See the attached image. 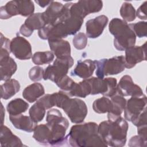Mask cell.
<instances>
[{
	"label": "cell",
	"mask_w": 147,
	"mask_h": 147,
	"mask_svg": "<svg viewBox=\"0 0 147 147\" xmlns=\"http://www.w3.org/2000/svg\"><path fill=\"white\" fill-rule=\"evenodd\" d=\"M87 14L97 13L103 7V2L99 0L79 1Z\"/></svg>",
	"instance_id": "33"
},
{
	"label": "cell",
	"mask_w": 147,
	"mask_h": 147,
	"mask_svg": "<svg viewBox=\"0 0 147 147\" xmlns=\"http://www.w3.org/2000/svg\"><path fill=\"white\" fill-rule=\"evenodd\" d=\"M72 43L76 49L82 50L84 49L87 44V37L86 34L83 32L78 33L74 36Z\"/></svg>",
	"instance_id": "36"
},
{
	"label": "cell",
	"mask_w": 147,
	"mask_h": 147,
	"mask_svg": "<svg viewBox=\"0 0 147 147\" xmlns=\"http://www.w3.org/2000/svg\"><path fill=\"white\" fill-rule=\"evenodd\" d=\"M92 108L94 111L98 114L109 113L112 110L113 103L106 96H103L94 100Z\"/></svg>",
	"instance_id": "28"
},
{
	"label": "cell",
	"mask_w": 147,
	"mask_h": 147,
	"mask_svg": "<svg viewBox=\"0 0 147 147\" xmlns=\"http://www.w3.org/2000/svg\"><path fill=\"white\" fill-rule=\"evenodd\" d=\"M45 108L37 100L29 109V114L30 118L36 123L41 121L45 115Z\"/></svg>",
	"instance_id": "31"
},
{
	"label": "cell",
	"mask_w": 147,
	"mask_h": 147,
	"mask_svg": "<svg viewBox=\"0 0 147 147\" xmlns=\"http://www.w3.org/2000/svg\"><path fill=\"white\" fill-rule=\"evenodd\" d=\"M45 93L44 86L39 83H34L27 86L22 92V96L29 103H33Z\"/></svg>",
	"instance_id": "22"
},
{
	"label": "cell",
	"mask_w": 147,
	"mask_h": 147,
	"mask_svg": "<svg viewBox=\"0 0 147 147\" xmlns=\"http://www.w3.org/2000/svg\"><path fill=\"white\" fill-rule=\"evenodd\" d=\"M9 119L16 129L29 133L34 131L37 123L30 116L24 115L22 114L16 115H10Z\"/></svg>",
	"instance_id": "17"
},
{
	"label": "cell",
	"mask_w": 147,
	"mask_h": 147,
	"mask_svg": "<svg viewBox=\"0 0 147 147\" xmlns=\"http://www.w3.org/2000/svg\"><path fill=\"white\" fill-rule=\"evenodd\" d=\"M131 122L137 127L146 125V108H145L135 119H134Z\"/></svg>",
	"instance_id": "41"
},
{
	"label": "cell",
	"mask_w": 147,
	"mask_h": 147,
	"mask_svg": "<svg viewBox=\"0 0 147 147\" xmlns=\"http://www.w3.org/2000/svg\"><path fill=\"white\" fill-rule=\"evenodd\" d=\"M109 29L114 36V46L118 51H125L135 45L136 36L124 20L118 18L112 19L109 23Z\"/></svg>",
	"instance_id": "3"
},
{
	"label": "cell",
	"mask_w": 147,
	"mask_h": 147,
	"mask_svg": "<svg viewBox=\"0 0 147 147\" xmlns=\"http://www.w3.org/2000/svg\"><path fill=\"white\" fill-rule=\"evenodd\" d=\"M19 15L17 1H11L0 8V18L7 20L13 16Z\"/></svg>",
	"instance_id": "29"
},
{
	"label": "cell",
	"mask_w": 147,
	"mask_h": 147,
	"mask_svg": "<svg viewBox=\"0 0 147 147\" xmlns=\"http://www.w3.org/2000/svg\"><path fill=\"white\" fill-rule=\"evenodd\" d=\"M66 137L72 146H107L98 133V125L93 122L72 126Z\"/></svg>",
	"instance_id": "1"
},
{
	"label": "cell",
	"mask_w": 147,
	"mask_h": 147,
	"mask_svg": "<svg viewBox=\"0 0 147 147\" xmlns=\"http://www.w3.org/2000/svg\"><path fill=\"white\" fill-rule=\"evenodd\" d=\"M63 23L68 35H74L80 29L83 23V19L76 15L70 13L69 11L68 16L64 20Z\"/></svg>",
	"instance_id": "25"
},
{
	"label": "cell",
	"mask_w": 147,
	"mask_h": 147,
	"mask_svg": "<svg viewBox=\"0 0 147 147\" xmlns=\"http://www.w3.org/2000/svg\"><path fill=\"white\" fill-rule=\"evenodd\" d=\"M128 127L127 122L121 116L113 121L100 122L98 125V133L107 146L122 147L126 142Z\"/></svg>",
	"instance_id": "2"
},
{
	"label": "cell",
	"mask_w": 147,
	"mask_h": 147,
	"mask_svg": "<svg viewBox=\"0 0 147 147\" xmlns=\"http://www.w3.org/2000/svg\"><path fill=\"white\" fill-rule=\"evenodd\" d=\"M33 131V137L39 144L44 145H50L51 130V128L47 123L37 125Z\"/></svg>",
	"instance_id": "23"
},
{
	"label": "cell",
	"mask_w": 147,
	"mask_h": 147,
	"mask_svg": "<svg viewBox=\"0 0 147 147\" xmlns=\"http://www.w3.org/2000/svg\"><path fill=\"white\" fill-rule=\"evenodd\" d=\"M91 87V95L101 94L105 96L111 97L117 93V80L114 78H88Z\"/></svg>",
	"instance_id": "8"
},
{
	"label": "cell",
	"mask_w": 147,
	"mask_h": 147,
	"mask_svg": "<svg viewBox=\"0 0 147 147\" xmlns=\"http://www.w3.org/2000/svg\"><path fill=\"white\" fill-rule=\"evenodd\" d=\"M29 107V104L21 98L11 100L7 105V111L9 115H16L25 113Z\"/></svg>",
	"instance_id": "27"
},
{
	"label": "cell",
	"mask_w": 147,
	"mask_h": 147,
	"mask_svg": "<svg viewBox=\"0 0 147 147\" xmlns=\"http://www.w3.org/2000/svg\"><path fill=\"white\" fill-rule=\"evenodd\" d=\"M10 51L14 56L21 60L32 57V47L30 42L23 37L17 36L10 41Z\"/></svg>",
	"instance_id": "11"
},
{
	"label": "cell",
	"mask_w": 147,
	"mask_h": 147,
	"mask_svg": "<svg viewBox=\"0 0 147 147\" xmlns=\"http://www.w3.org/2000/svg\"><path fill=\"white\" fill-rule=\"evenodd\" d=\"M111 100L113 103L112 110L108 113V120L113 121L121 117V114L125 108L126 99L118 93L111 97Z\"/></svg>",
	"instance_id": "21"
},
{
	"label": "cell",
	"mask_w": 147,
	"mask_h": 147,
	"mask_svg": "<svg viewBox=\"0 0 147 147\" xmlns=\"http://www.w3.org/2000/svg\"><path fill=\"white\" fill-rule=\"evenodd\" d=\"M146 96L145 95L141 96H131L126 101L124 109L125 119L131 122L145 108H146Z\"/></svg>",
	"instance_id": "10"
},
{
	"label": "cell",
	"mask_w": 147,
	"mask_h": 147,
	"mask_svg": "<svg viewBox=\"0 0 147 147\" xmlns=\"http://www.w3.org/2000/svg\"><path fill=\"white\" fill-rule=\"evenodd\" d=\"M19 15L30 16L34 11V5L32 1H17Z\"/></svg>",
	"instance_id": "34"
},
{
	"label": "cell",
	"mask_w": 147,
	"mask_h": 147,
	"mask_svg": "<svg viewBox=\"0 0 147 147\" xmlns=\"http://www.w3.org/2000/svg\"><path fill=\"white\" fill-rule=\"evenodd\" d=\"M120 14L125 21H133L136 17V10L131 3L125 2L122 3L120 9Z\"/></svg>",
	"instance_id": "32"
},
{
	"label": "cell",
	"mask_w": 147,
	"mask_h": 147,
	"mask_svg": "<svg viewBox=\"0 0 147 147\" xmlns=\"http://www.w3.org/2000/svg\"><path fill=\"white\" fill-rule=\"evenodd\" d=\"M44 70L39 66H34L32 67L29 72V78L33 82H38L44 78Z\"/></svg>",
	"instance_id": "39"
},
{
	"label": "cell",
	"mask_w": 147,
	"mask_h": 147,
	"mask_svg": "<svg viewBox=\"0 0 147 147\" xmlns=\"http://www.w3.org/2000/svg\"><path fill=\"white\" fill-rule=\"evenodd\" d=\"M117 93L122 96H137L144 95L141 87L135 84L130 76H123L117 84Z\"/></svg>",
	"instance_id": "13"
},
{
	"label": "cell",
	"mask_w": 147,
	"mask_h": 147,
	"mask_svg": "<svg viewBox=\"0 0 147 147\" xmlns=\"http://www.w3.org/2000/svg\"><path fill=\"white\" fill-rule=\"evenodd\" d=\"M75 83V82L67 75L61 78L56 84L61 90L65 91H69Z\"/></svg>",
	"instance_id": "38"
},
{
	"label": "cell",
	"mask_w": 147,
	"mask_h": 147,
	"mask_svg": "<svg viewBox=\"0 0 147 147\" xmlns=\"http://www.w3.org/2000/svg\"><path fill=\"white\" fill-rule=\"evenodd\" d=\"M146 42L141 46H133L125 50V68L130 69L137 63L145 61Z\"/></svg>",
	"instance_id": "12"
},
{
	"label": "cell",
	"mask_w": 147,
	"mask_h": 147,
	"mask_svg": "<svg viewBox=\"0 0 147 147\" xmlns=\"http://www.w3.org/2000/svg\"><path fill=\"white\" fill-rule=\"evenodd\" d=\"M42 14L46 25H55L63 22L67 18L69 14L68 7L67 3L64 5L53 1Z\"/></svg>",
	"instance_id": "9"
},
{
	"label": "cell",
	"mask_w": 147,
	"mask_h": 147,
	"mask_svg": "<svg viewBox=\"0 0 147 147\" xmlns=\"http://www.w3.org/2000/svg\"><path fill=\"white\" fill-rule=\"evenodd\" d=\"M96 69L95 61L90 59L79 60L75 68L71 72L72 76H76L86 79L90 78Z\"/></svg>",
	"instance_id": "16"
},
{
	"label": "cell",
	"mask_w": 147,
	"mask_h": 147,
	"mask_svg": "<svg viewBox=\"0 0 147 147\" xmlns=\"http://www.w3.org/2000/svg\"><path fill=\"white\" fill-rule=\"evenodd\" d=\"M131 29L133 31L136 36L142 38L146 36L147 34V22L145 21H140L134 24H129Z\"/></svg>",
	"instance_id": "35"
},
{
	"label": "cell",
	"mask_w": 147,
	"mask_h": 147,
	"mask_svg": "<svg viewBox=\"0 0 147 147\" xmlns=\"http://www.w3.org/2000/svg\"><path fill=\"white\" fill-rule=\"evenodd\" d=\"M61 109L64 110L70 121L74 123L83 122L88 112L87 105L83 100L70 97L64 102Z\"/></svg>",
	"instance_id": "7"
},
{
	"label": "cell",
	"mask_w": 147,
	"mask_h": 147,
	"mask_svg": "<svg viewBox=\"0 0 147 147\" xmlns=\"http://www.w3.org/2000/svg\"><path fill=\"white\" fill-rule=\"evenodd\" d=\"M138 135L145 140H147V127L146 125L137 127Z\"/></svg>",
	"instance_id": "43"
},
{
	"label": "cell",
	"mask_w": 147,
	"mask_h": 147,
	"mask_svg": "<svg viewBox=\"0 0 147 147\" xmlns=\"http://www.w3.org/2000/svg\"><path fill=\"white\" fill-rule=\"evenodd\" d=\"M96 65V75L103 79L108 75H117L125 70L124 56H114L110 59L94 60Z\"/></svg>",
	"instance_id": "5"
},
{
	"label": "cell",
	"mask_w": 147,
	"mask_h": 147,
	"mask_svg": "<svg viewBox=\"0 0 147 147\" xmlns=\"http://www.w3.org/2000/svg\"><path fill=\"white\" fill-rule=\"evenodd\" d=\"M32 59L33 63L37 65L49 64L54 59V54L52 51L37 52L33 55Z\"/></svg>",
	"instance_id": "30"
},
{
	"label": "cell",
	"mask_w": 147,
	"mask_h": 147,
	"mask_svg": "<svg viewBox=\"0 0 147 147\" xmlns=\"http://www.w3.org/2000/svg\"><path fill=\"white\" fill-rule=\"evenodd\" d=\"M0 144L2 147H19L24 146L20 138L14 135L7 126L3 125H1Z\"/></svg>",
	"instance_id": "19"
},
{
	"label": "cell",
	"mask_w": 147,
	"mask_h": 147,
	"mask_svg": "<svg viewBox=\"0 0 147 147\" xmlns=\"http://www.w3.org/2000/svg\"><path fill=\"white\" fill-rule=\"evenodd\" d=\"M20 90L18 81L14 79H10L5 81L1 86V96L5 100L9 99L17 94Z\"/></svg>",
	"instance_id": "24"
},
{
	"label": "cell",
	"mask_w": 147,
	"mask_h": 147,
	"mask_svg": "<svg viewBox=\"0 0 147 147\" xmlns=\"http://www.w3.org/2000/svg\"><path fill=\"white\" fill-rule=\"evenodd\" d=\"M74 60L69 56L63 58H56L52 65H49L44 70L43 79L50 80L56 83L61 78L67 75L68 69L73 65Z\"/></svg>",
	"instance_id": "6"
},
{
	"label": "cell",
	"mask_w": 147,
	"mask_h": 147,
	"mask_svg": "<svg viewBox=\"0 0 147 147\" xmlns=\"http://www.w3.org/2000/svg\"><path fill=\"white\" fill-rule=\"evenodd\" d=\"M128 145L131 147H146L147 146V140H144L139 135L134 136L130 139Z\"/></svg>",
	"instance_id": "40"
},
{
	"label": "cell",
	"mask_w": 147,
	"mask_h": 147,
	"mask_svg": "<svg viewBox=\"0 0 147 147\" xmlns=\"http://www.w3.org/2000/svg\"><path fill=\"white\" fill-rule=\"evenodd\" d=\"M48 44L51 51L56 58H63L71 56V46L68 41L63 39L49 40Z\"/></svg>",
	"instance_id": "18"
},
{
	"label": "cell",
	"mask_w": 147,
	"mask_h": 147,
	"mask_svg": "<svg viewBox=\"0 0 147 147\" xmlns=\"http://www.w3.org/2000/svg\"><path fill=\"white\" fill-rule=\"evenodd\" d=\"M91 87L88 79H84L78 83H75L72 89L69 91V94L71 96L86 98L91 94Z\"/></svg>",
	"instance_id": "26"
},
{
	"label": "cell",
	"mask_w": 147,
	"mask_h": 147,
	"mask_svg": "<svg viewBox=\"0 0 147 147\" xmlns=\"http://www.w3.org/2000/svg\"><path fill=\"white\" fill-rule=\"evenodd\" d=\"M46 25L42 13H33L28 17L20 28V33L25 37H30L34 30H40Z\"/></svg>",
	"instance_id": "14"
},
{
	"label": "cell",
	"mask_w": 147,
	"mask_h": 147,
	"mask_svg": "<svg viewBox=\"0 0 147 147\" xmlns=\"http://www.w3.org/2000/svg\"><path fill=\"white\" fill-rule=\"evenodd\" d=\"M108 21V17L105 15H100L87 21L86 24L87 37L90 38L99 37L102 34Z\"/></svg>",
	"instance_id": "15"
},
{
	"label": "cell",
	"mask_w": 147,
	"mask_h": 147,
	"mask_svg": "<svg viewBox=\"0 0 147 147\" xmlns=\"http://www.w3.org/2000/svg\"><path fill=\"white\" fill-rule=\"evenodd\" d=\"M146 4L147 2L145 1L138 7V9L137 10V12H136V15L137 16V17L141 20H146Z\"/></svg>",
	"instance_id": "42"
},
{
	"label": "cell",
	"mask_w": 147,
	"mask_h": 147,
	"mask_svg": "<svg viewBox=\"0 0 147 147\" xmlns=\"http://www.w3.org/2000/svg\"><path fill=\"white\" fill-rule=\"evenodd\" d=\"M17 65L14 59L10 56L0 58V75L1 81L10 79L16 72Z\"/></svg>",
	"instance_id": "20"
},
{
	"label": "cell",
	"mask_w": 147,
	"mask_h": 147,
	"mask_svg": "<svg viewBox=\"0 0 147 147\" xmlns=\"http://www.w3.org/2000/svg\"><path fill=\"white\" fill-rule=\"evenodd\" d=\"M53 1H35V2L37 3L40 7H44L48 5H49Z\"/></svg>",
	"instance_id": "44"
},
{
	"label": "cell",
	"mask_w": 147,
	"mask_h": 147,
	"mask_svg": "<svg viewBox=\"0 0 147 147\" xmlns=\"http://www.w3.org/2000/svg\"><path fill=\"white\" fill-rule=\"evenodd\" d=\"M10 40L5 37L2 33H1V53L0 58L10 56Z\"/></svg>",
	"instance_id": "37"
},
{
	"label": "cell",
	"mask_w": 147,
	"mask_h": 147,
	"mask_svg": "<svg viewBox=\"0 0 147 147\" xmlns=\"http://www.w3.org/2000/svg\"><path fill=\"white\" fill-rule=\"evenodd\" d=\"M46 121L51 130L49 146H59L67 142L65 133L69 122L67 118L63 117L61 113L58 109H51L47 112Z\"/></svg>",
	"instance_id": "4"
}]
</instances>
